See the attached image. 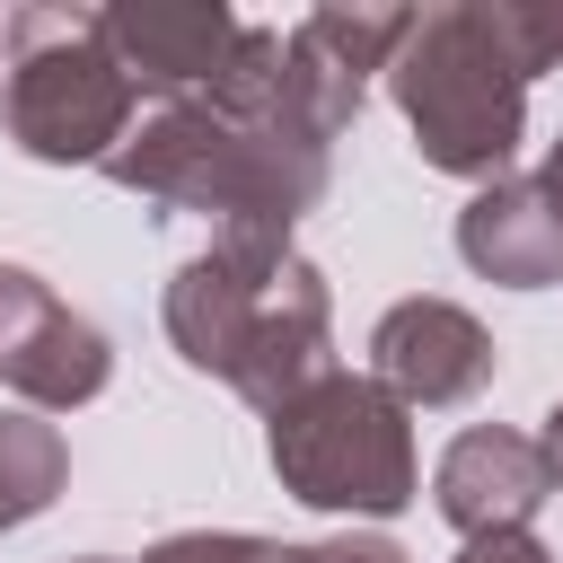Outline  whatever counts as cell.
Wrapping results in <instances>:
<instances>
[{"label":"cell","mask_w":563,"mask_h":563,"mask_svg":"<svg viewBox=\"0 0 563 563\" xmlns=\"http://www.w3.org/2000/svg\"><path fill=\"white\" fill-rule=\"evenodd\" d=\"M528 62L510 35L501 0H440L413 9V35L387 62V97L422 150V167L493 185L510 176L519 141H528Z\"/></svg>","instance_id":"3"},{"label":"cell","mask_w":563,"mask_h":563,"mask_svg":"<svg viewBox=\"0 0 563 563\" xmlns=\"http://www.w3.org/2000/svg\"><path fill=\"white\" fill-rule=\"evenodd\" d=\"M62 484H70L62 431L35 422V413H0V537L26 528V519H44L62 501Z\"/></svg>","instance_id":"12"},{"label":"cell","mask_w":563,"mask_h":563,"mask_svg":"<svg viewBox=\"0 0 563 563\" xmlns=\"http://www.w3.org/2000/svg\"><path fill=\"white\" fill-rule=\"evenodd\" d=\"M0 106H9V44H0Z\"/></svg>","instance_id":"18"},{"label":"cell","mask_w":563,"mask_h":563,"mask_svg":"<svg viewBox=\"0 0 563 563\" xmlns=\"http://www.w3.org/2000/svg\"><path fill=\"white\" fill-rule=\"evenodd\" d=\"M457 255H466V273H484L501 290H545V282H563V211L545 202L537 176H493L457 211Z\"/></svg>","instance_id":"11"},{"label":"cell","mask_w":563,"mask_h":563,"mask_svg":"<svg viewBox=\"0 0 563 563\" xmlns=\"http://www.w3.org/2000/svg\"><path fill=\"white\" fill-rule=\"evenodd\" d=\"M158 317L176 361L220 378L255 413H282L334 369V290L273 229H220L202 255H185Z\"/></svg>","instance_id":"1"},{"label":"cell","mask_w":563,"mask_h":563,"mask_svg":"<svg viewBox=\"0 0 563 563\" xmlns=\"http://www.w3.org/2000/svg\"><path fill=\"white\" fill-rule=\"evenodd\" d=\"M264 457L290 501L343 510V519H396L422 493L413 422L369 369H325L282 413H264Z\"/></svg>","instance_id":"5"},{"label":"cell","mask_w":563,"mask_h":563,"mask_svg":"<svg viewBox=\"0 0 563 563\" xmlns=\"http://www.w3.org/2000/svg\"><path fill=\"white\" fill-rule=\"evenodd\" d=\"M554 493V466L528 431H501V422H475L440 449L431 466V501L457 537H501V528H528Z\"/></svg>","instance_id":"10"},{"label":"cell","mask_w":563,"mask_h":563,"mask_svg":"<svg viewBox=\"0 0 563 563\" xmlns=\"http://www.w3.org/2000/svg\"><path fill=\"white\" fill-rule=\"evenodd\" d=\"M537 449H545V466H554V484H563V396H554V413H545V431H537Z\"/></svg>","instance_id":"16"},{"label":"cell","mask_w":563,"mask_h":563,"mask_svg":"<svg viewBox=\"0 0 563 563\" xmlns=\"http://www.w3.org/2000/svg\"><path fill=\"white\" fill-rule=\"evenodd\" d=\"M114 378V343L97 317H79L44 273L0 264V387L35 413H79Z\"/></svg>","instance_id":"7"},{"label":"cell","mask_w":563,"mask_h":563,"mask_svg":"<svg viewBox=\"0 0 563 563\" xmlns=\"http://www.w3.org/2000/svg\"><path fill=\"white\" fill-rule=\"evenodd\" d=\"M106 176L141 202H167V211H202L220 229H273L290 238L325 185H334V150L282 132V123H246V114H220L211 97H176V106H150L123 150L106 158Z\"/></svg>","instance_id":"2"},{"label":"cell","mask_w":563,"mask_h":563,"mask_svg":"<svg viewBox=\"0 0 563 563\" xmlns=\"http://www.w3.org/2000/svg\"><path fill=\"white\" fill-rule=\"evenodd\" d=\"M413 35V9H308L299 26H282V114L290 132H308L317 150H334L361 123L369 79L396 62V44Z\"/></svg>","instance_id":"6"},{"label":"cell","mask_w":563,"mask_h":563,"mask_svg":"<svg viewBox=\"0 0 563 563\" xmlns=\"http://www.w3.org/2000/svg\"><path fill=\"white\" fill-rule=\"evenodd\" d=\"M282 545L273 537H246V528H176V537H158L141 563H273Z\"/></svg>","instance_id":"13"},{"label":"cell","mask_w":563,"mask_h":563,"mask_svg":"<svg viewBox=\"0 0 563 563\" xmlns=\"http://www.w3.org/2000/svg\"><path fill=\"white\" fill-rule=\"evenodd\" d=\"M537 185H545V202L563 211V132H554V150H545V176H537Z\"/></svg>","instance_id":"17"},{"label":"cell","mask_w":563,"mask_h":563,"mask_svg":"<svg viewBox=\"0 0 563 563\" xmlns=\"http://www.w3.org/2000/svg\"><path fill=\"white\" fill-rule=\"evenodd\" d=\"M457 563H563V554L545 537H528V528H501V537H466Z\"/></svg>","instance_id":"15"},{"label":"cell","mask_w":563,"mask_h":563,"mask_svg":"<svg viewBox=\"0 0 563 563\" xmlns=\"http://www.w3.org/2000/svg\"><path fill=\"white\" fill-rule=\"evenodd\" d=\"M273 563H405L396 537H369V528H343V537H308V545H282Z\"/></svg>","instance_id":"14"},{"label":"cell","mask_w":563,"mask_h":563,"mask_svg":"<svg viewBox=\"0 0 563 563\" xmlns=\"http://www.w3.org/2000/svg\"><path fill=\"white\" fill-rule=\"evenodd\" d=\"M493 369H501V352H493L484 317L457 308V299H396V308L369 325V378H378L405 413H413V405H431V413L475 405V396L493 387Z\"/></svg>","instance_id":"8"},{"label":"cell","mask_w":563,"mask_h":563,"mask_svg":"<svg viewBox=\"0 0 563 563\" xmlns=\"http://www.w3.org/2000/svg\"><path fill=\"white\" fill-rule=\"evenodd\" d=\"M97 18H106L114 62L132 70V88H150L158 106L211 97V79L229 70V53L246 35L220 0H123V9H97Z\"/></svg>","instance_id":"9"},{"label":"cell","mask_w":563,"mask_h":563,"mask_svg":"<svg viewBox=\"0 0 563 563\" xmlns=\"http://www.w3.org/2000/svg\"><path fill=\"white\" fill-rule=\"evenodd\" d=\"M0 44H9V141L44 167H106L123 150V132L141 123V88L132 70L114 62L106 44V18L97 9H9L0 18Z\"/></svg>","instance_id":"4"},{"label":"cell","mask_w":563,"mask_h":563,"mask_svg":"<svg viewBox=\"0 0 563 563\" xmlns=\"http://www.w3.org/2000/svg\"><path fill=\"white\" fill-rule=\"evenodd\" d=\"M70 563H114V554H70Z\"/></svg>","instance_id":"19"}]
</instances>
